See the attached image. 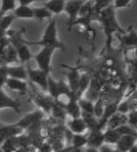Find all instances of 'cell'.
<instances>
[{"mask_svg": "<svg viewBox=\"0 0 137 152\" xmlns=\"http://www.w3.org/2000/svg\"><path fill=\"white\" fill-rule=\"evenodd\" d=\"M96 20L100 23L102 27L103 34L105 36V46L108 49H110L113 43V38L115 35H124L126 29L121 27L117 18L116 8L113 5L101 10L96 15Z\"/></svg>", "mask_w": 137, "mask_h": 152, "instance_id": "6da1fadb", "label": "cell"}, {"mask_svg": "<svg viewBox=\"0 0 137 152\" xmlns=\"http://www.w3.org/2000/svg\"><path fill=\"white\" fill-rule=\"evenodd\" d=\"M28 45H36L41 47H50L54 48L55 50H65L66 45L63 41L58 39L57 36V26H56V20L54 18H51L47 24L44 33L42 35L41 39L38 41H28L26 40Z\"/></svg>", "mask_w": 137, "mask_h": 152, "instance_id": "7a4b0ae2", "label": "cell"}, {"mask_svg": "<svg viewBox=\"0 0 137 152\" xmlns=\"http://www.w3.org/2000/svg\"><path fill=\"white\" fill-rule=\"evenodd\" d=\"M22 33H24V29L21 32L11 31L8 33V40L11 43V45L15 47L18 53V59L21 64H26L30 61V59L33 57V54L31 53L29 45L26 43L25 39L22 37Z\"/></svg>", "mask_w": 137, "mask_h": 152, "instance_id": "3957f363", "label": "cell"}, {"mask_svg": "<svg viewBox=\"0 0 137 152\" xmlns=\"http://www.w3.org/2000/svg\"><path fill=\"white\" fill-rule=\"evenodd\" d=\"M54 51H55L54 48L42 47L41 50L37 54L33 55V58L37 62L38 69H42V71H44L49 75H50V71H51V59H52V55Z\"/></svg>", "mask_w": 137, "mask_h": 152, "instance_id": "277c9868", "label": "cell"}, {"mask_svg": "<svg viewBox=\"0 0 137 152\" xmlns=\"http://www.w3.org/2000/svg\"><path fill=\"white\" fill-rule=\"evenodd\" d=\"M26 67H27L28 79L33 84L38 85L44 92H47L48 91V78L50 75L40 69H32L29 65Z\"/></svg>", "mask_w": 137, "mask_h": 152, "instance_id": "5b68a950", "label": "cell"}, {"mask_svg": "<svg viewBox=\"0 0 137 152\" xmlns=\"http://www.w3.org/2000/svg\"><path fill=\"white\" fill-rule=\"evenodd\" d=\"M84 1L81 0H68L66 2L65 12L68 15V30H71L74 26L75 22L79 18L80 9L83 5Z\"/></svg>", "mask_w": 137, "mask_h": 152, "instance_id": "8992f818", "label": "cell"}, {"mask_svg": "<svg viewBox=\"0 0 137 152\" xmlns=\"http://www.w3.org/2000/svg\"><path fill=\"white\" fill-rule=\"evenodd\" d=\"M33 100L35 104L39 107L40 110H42L44 113H49L52 110L54 104H55V99L52 98L50 95H44L43 93H39L34 90L33 93Z\"/></svg>", "mask_w": 137, "mask_h": 152, "instance_id": "52a82bcc", "label": "cell"}, {"mask_svg": "<svg viewBox=\"0 0 137 152\" xmlns=\"http://www.w3.org/2000/svg\"><path fill=\"white\" fill-rule=\"evenodd\" d=\"M43 118H44V112L38 109V110H35L33 112H30V113L26 114L25 116H23V118L15 124H16V126L22 128L23 130H26V129L33 128L35 125H38L39 121L41 120H43Z\"/></svg>", "mask_w": 137, "mask_h": 152, "instance_id": "ba28073f", "label": "cell"}, {"mask_svg": "<svg viewBox=\"0 0 137 152\" xmlns=\"http://www.w3.org/2000/svg\"><path fill=\"white\" fill-rule=\"evenodd\" d=\"M103 144H105V130L99 127L89 130L87 135V147L99 149Z\"/></svg>", "mask_w": 137, "mask_h": 152, "instance_id": "9c48e42d", "label": "cell"}, {"mask_svg": "<svg viewBox=\"0 0 137 152\" xmlns=\"http://www.w3.org/2000/svg\"><path fill=\"white\" fill-rule=\"evenodd\" d=\"M24 130L18 126H16V124L0 126V145L3 144L6 140L21 136Z\"/></svg>", "mask_w": 137, "mask_h": 152, "instance_id": "30bf717a", "label": "cell"}, {"mask_svg": "<svg viewBox=\"0 0 137 152\" xmlns=\"http://www.w3.org/2000/svg\"><path fill=\"white\" fill-rule=\"evenodd\" d=\"M1 109H11L15 113H20L22 110L21 104L18 100L10 97L2 88H0V110Z\"/></svg>", "mask_w": 137, "mask_h": 152, "instance_id": "8fae6325", "label": "cell"}, {"mask_svg": "<svg viewBox=\"0 0 137 152\" xmlns=\"http://www.w3.org/2000/svg\"><path fill=\"white\" fill-rule=\"evenodd\" d=\"M67 129L75 135H83L87 131H89L88 126L82 116L76 118H70L67 121Z\"/></svg>", "mask_w": 137, "mask_h": 152, "instance_id": "7c38bea8", "label": "cell"}, {"mask_svg": "<svg viewBox=\"0 0 137 152\" xmlns=\"http://www.w3.org/2000/svg\"><path fill=\"white\" fill-rule=\"evenodd\" d=\"M121 37L120 41L121 44L126 48H137V32L133 29L132 26H130L128 29H126V33L124 35H118Z\"/></svg>", "mask_w": 137, "mask_h": 152, "instance_id": "4fadbf2b", "label": "cell"}, {"mask_svg": "<svg viewBox=\"0 0 137 152\" xmlns=\"http://www.w3.org/2000/svg\"><path fill=\"white\" fill-rule=\"evenodd\" d=\"M137 137L133 135H122L117 144L115 145L116 149L119 152H129L130 149L136 144Z\"/></svg>", "mask_w": 137, "mask_h": 152, "instance_id": "5bb4252c", "label": "cell"}, {"mask_svg": "<svg viewBox=\"0 0 137 152\" xmlns=\"http://www.w3.org/2000/svg\"><path fill=\"white\" fill-rule=\"evenodd\" d=\"M65 109L67 111V114L70 118H76L82 116V110L80 108L79 102H78V97L74 95L71 97V99L68 101V103L65 105Z\"/></svg>", "mask_w": 137, "mask_h": 152, "instance_id": "9a60e30c", "label": "cell"}, {"mask_svg": "<svg viewBox=\"0 0 137 152\" xmlns=\"http://www.w3.org/2000/svg\"><path fill=\"white\" fill-rule=\"evenodd\" d=\"M7 72L9 78L21 79V80H28L27 67L25 64H7Z\"/></svg>", "mask_w": 137, "mask_h": 152, "instance_id": "2e32d148", "label": "cell"}, {"mask_svg": "<svg viewBox=\"0 0 137 152\" xmlns=\"http://www.w3.org/2000/svg\"><path fill=\"white\" fill-rule=\"evenodd\" d=\"M126 124H128V114H124L118 111L108 121L105 129H118Z\"/></svg>", "mask_w": 137, "mask_h": 152, "instance_id": "e0dca14e", "label": "cell"}, {"mask_svg": "<svg viewBox=\"0 0 137 152\" xmlns=\"http://www.w3.org/2000/svg\"><path fill=\"white\" fill-rule=\"evenodd\" d=\"M5 86H7L10 90L20 93L28 92V89H29V84H28L27 81L21 80V79H15V78H8Z\"/></svg>", "mask_w": 137, "mask_h": 152, "instance_id": "ac0fdd59", "label": "cell"}, {"mask_svg": "<svg viewBox=\"0 0 137 152\" xmlns=\"http://www.w3.org/2000/svg\"><path fill=\"white\" fill-rule=\"evenodd\" d=\"M80 78H81V74H80L77 69H71L70 71L67 72L68 84L74 94L77 93L78 87H79Z\"/></svg>", "mask_w": 137, "mask_h": 152, "instance_id": "d6986e66", "label": "cell"}, {"mask_svg": "<svg viewBox=\"0 0 137 152\" xmlns=\"http://www.w3.org/2000/svg\"><path fill=\"white\" fill-rule=\"evenodd\" d=\"M66 2V0H47L43 3V5L48 8L53 15H57L65 11Z\"/></svg>", "mask_w": 137, "mask_h": 152, "instance_id": "ffe728a7", "label": "cell"}, {"mask_svg": "<svg viewBox=\"0 0 137 152\" xmlns=\"http://www.w3.org/2000/svg\"><path fill=\"white\" fill-rule=\"evenodd\" d=\"M13 15L16 18H35L34 15V8L31 7L30 5H18L13 11Z\"/></svg>", "mask_w": 137, "mask_h": 152, "instance_id": "44dd1931", "label": "cell"}, {"mask_svg": "<svg viewBox=\"0 0 137 152\" xmlns=\"http://www.w3.org/2000/svg\"><path fill=\"white\" fill-rule=\"evenodd\" d=\"M91 84V78L88 74L84 72V74H81V78H80V82H79V87H78L76 96L78 97V99L81 97H83L84 93L88 90V88L90 87Z\"/></svg>", "mask_w": 137, "mask_h": 152, "instance_id": "7402d4cb", "label": "cell"}, {"mask_svg": "<svg viewBox=\"0 0 137 152\" xmlns=\"http://www.w3.org/2000/svg\"><path fill=\"white\" fill-rule=\"evenodd\" d=\"M122 134L118 129H105V144L116 145Z\"/></svg>", "mask_w": 137, "mask_h": 152, "instance_id": "603a6c76", "label": "cell"}, {"mask_svg": "<svg viewBox=\"0 0 137 152\" xmlns=\"http://www.w3.org/2000/svg\"><path fill=\"white\" fill-rule=\"evenodd\" d=\"M34 8V15L35 18L38 20H50L52 18L53 13L49 10L48 8H46L45 6L42 4V6H38V7H33Z\"/></svg>", "mask_w": 137, "mask_h": 152, "instance_id": "cb8c5ba5", "label": "cell"}, {"mask_svg": "<svg viewBox=\"0 0 137 152\" xmlns=\"http://www.w3.org/2000/svg\"><path fill=\"white\" fill-rule=\"evenodd\" d=\"M16 1L18 0H1V5H0V15L1 16L7 15L10 11H15L16 8Z\"/></svg>", "mask_w": 137, "mask_h": 152, "instance_id": "d4e9b609", "label": "cell"}, {"mask_svg": "<svg viewBox=\"0 0 137 152\" xmlns=\"http://www.w3.org/2000/svg\"><path fill=\"white\" fill-rule=\"evenodd\" d=\"M72 147L75 149H81L84 146H87V136L83 135H75L73 134L72 141H71Z\"/></svg>", "mask_w": 137, "mask_h": 152, "instance_id": "484cf974", "label": "cell"}, {"mask_svg": "<svg viewBox=\"0 0 137 152\" xmlns=\"http://www.w3.org/2000/svg\"><path fill=\"white\" fill-rule=\"evenodd\" d=\"M78 102H79L82 112H87V113H93L94 112V102L91 101L90 99L81 97L78 99Z\"/></svg>", "mask_w": 137, "mask_h": 152, "instance_id": "4316f807", "label": "cell"}, {"mask_svg": "<svg viewBox=\"0 0 137 152\" xmlns=\"http://www.w3.org/2000/svg\"><path fill=\"white\" fill-rule=\"evenodd\" d=\"M51 113H52V116L56 120H66L68 116L67 111H66L65 107L63 105H60V103L55 101V104H54L52 110H51Z\"/></svg>", "mask_w": 137, "mask_h": 152, "instance_id": "83f0119b", "label": "cell"}, {"mask_svg": "<svg viewBox=\"0 0 137 152\" xmlns=\"http://www.w3.org/2000/svg\"><path fill=\"white\" fill-rule=\"evenodd\" d=\"M15 18H16L13 13H7V15H3L1 18V20H0V30L7 32V30L9 29V27H10Z\"/></svg>", "mask_w": 137, "mask_h": 152, "instance_id": "f1b7e54d", "label": "cell"}, {"mask_svg": "<svg viewBox=\"0 0 137 152\" xmlns=\"http://www.w3.org/2000/svg\"><path fill=\"white\" fill-rule=\"evenodd\" d=\"M105 104L103 103V99L102 98H98L95 102H94V115L100 120L101 116L103 115V112H105Z\"/></svg>", "mask_w": 137, "mask_h": 152, "instance_id": "f546056e", "label": "cell"}, {"mask_svg": "<svg viewBox=\"0 0 137 152\" xmlns=\"http://www.w3.org/2000/svg\"><path fill=\"white\" fill-rule=\"evenodd\" d=\"M93 2H94V11H95L96 15L113 4V0H93Z\"/></svg>", "mask_w": 137, "mask_h": 152, "instance_id": "4dcf8cb0", "label": "cell"}, {"mask_svg": "<svg viewBox=\"0 0 137 152\" xmlns=\"http://www.w3.org/2000/svg\"><path fill=\"white\" fill-rule=\"evenodd\" d=\"M8 72H7V64L0 65V88L6 85V82L8 80Z\"/></svg>", "mask_w": 137, "mask_h": 152, "instance_id": "1f68e13d", "label": "cell"}, {"mask_svg": "<svg viewBox=\"0 0 137 152\" xmlns=\"http://www.w3.org/2000/svg\"><path fill=\"white\" fill-rule=\"evenodd\" d=\"M132 0H113V4L112 5L114 6L117 9H123V8H127L131 5Z\"/></svg>", "mask_w": 137, "mask_h": 152, "instance_id": "d6a6232c", "label": "cell"}, {"mask_svg": "<svg viewBox=\"0 0 137 152\" xmlns=\"http://www.w3.org/2000/svg\"><path fill=\"white\" fill-rule=\"evenodd\" d=\"M99 152H119V151L116 149V147H113V145L103 144L99 148Z\"/></svg>", "mask_w": 137, "mask_h": 152, "instance_id": "836d02e7", "label": "cell"}, {"mask_svg": "<svg viewBox=\"0 0 137 152\" xmlns=\"http://www.w3.org/2000/svg\"><path fill=\"white\" fill-rule=\"evenodd\" d=\"M36 1L37 0H18V2L21 5H31Z\"/></svg>", "mask_w": 137, "mask_h": 152, "instance_id": "e575fe53", "label": "cell"}, {"mask_svg": "<svg viewBox=\"0 0 137 152\" xmlns=\"http://www.w3.org/2000/svg\"><path fill=\"white\" fill-rule=\"evenodd\" d=\"M84 152H99V149L92 148V147H87V148L84 150Z\"/></svg>", "mask_w": 137, "mask_h": 152, "instance_id": "d590c367", "label": "cell"}, {"mask_svg": "<svg viewBox=\"0 0 137 152\" xmlns=\"http://www.w3.org/2000/svg\"><path fill=\"white\" fill-rule=\"evenodd\" d=\"M129 152H137V144L134 145L133 147H132L131 149H130V151Z\"/></svg>", "mask_w": 137, "mask_h": 152, "instance_id": "8d00e7d4", "label": "cell"}, {"mask_svg": "<svg viewBox=\"0 0 137 152\" xmlns=\"http://www.w3.org/2000/svg\"><path fill=\"white\" fill-rule=\"evenodd\" d=\"M3 64H5V62H4V60H3V58L0 56V65H3Z\"/></svg>", "mask_w": 137, "mask_h": 152, "instance_id": "74e56055", "label": "cell"}, {"mask_svg": "<svg viewBox=\"0 0 137 152\" xmlns=\"http://www.w3.org/2000/svg\"><path fill=\"white\" fill-rule=\"evenodd\" d=\"M135 56L137 57V48H135Z\"/></svg>", "mask_w": 137, "mask_h": 152, "instance_id": "f35d334b", "label": "cell"}, {"mask_svg": "<svg viewBox=\"0 0 137 152\" xmlns=\"http://www.w3.org/2000/svg\"><path fill=\"white\" fill-rule=\"evenodd\" d=\"M81 1H84L85 2V1H88V0H81Z\"/></svg>", "mask_w": 137, "mask_h": 152, "instance_id": "ab89813d", "label": "cell"}, {"mask_svg": "<svg viewBox=\"0 0 137 152\" xmlns=\"http://www.w3.org/2000/svg\"><path fill=\"white\" fill-rule=\"evenodd\" d=\"M1 18H2V16H1V15H0V20H1Z\"/></svg>", "mask_w": 137, "mask_h": 152, "instance_id": "60d3db41", "label": "cell"}, {"mask_svg": "<svg viewBox=\"0 0 137 152\" xmlns=\"http://www.w3.org/2000/svg\"><path fill=\"white\" fill-rule=\"evenodd\" d=\"M136 144H137V141H136Z\"/></svg>", "mask_w": 137, "mask_h": 152, "instance_id": "b9f144b4", "label": "cell"}]
</instances>
